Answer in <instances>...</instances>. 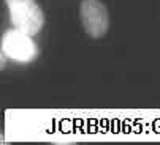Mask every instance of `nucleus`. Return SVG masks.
Listing matches in <instances>:
<instances>
[{
	"instance_id": "f03ea898",
	"label": "nucleus",
	"mask_w": 160,
	"mask_h": 145,
	"mask_svg": "<svg viewBox=\"0 0 160 145\" xmlns=\"http://www.w3.org/2000/svg\"><path fill=\"white\" fill-rule=\"evenodd\" d=\"M2 52L14 60V62H19V63H29V62H33L38 55V47L35 44V41L32 40V35L22 32L19 29H11V30H7L3 35H2Z\"/></svg>"
},
{
	"instance_id": "7ed1b4c3",
	"label": "nucleus",
	"mask_w": 160,
	"mask_h": 145,
	"mask_svg": "<svg viewBox=\"0 0 160 145\" xmlns=\"http://www.w3.org/2000/svg\"><path fill=\"white\" fill-rule=\"evenodd\" d=\"M79 16L86 33L92 38H102L109 27V14L100 0H82Z\"/></svg>"
},
{
	"instance_id": "f257e3e1",
	"label": "nucleus",
	"mask_w": 160,
	"mask_h": 145,
	"mask_svg": "<svg viewBox=\"0 0 160 145\" xmlns=\"http://www.w3.org/2000/svg\"><path fill=\"white\" fill-rule=\"evenodd\" d=\"M11 24L29 35H37L44 26V13L35 0H5Z\"/></svg>"
}]
</instances>
